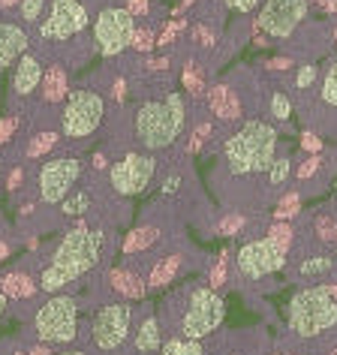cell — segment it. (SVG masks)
I'll use <instances>...</instances> for the list:
<instances>
[{
  "label": "cell",
  "instance_id": "obj_1",
  "mask_svg": "<svg viewBox=\"0 0 337 355\" xmlns=\"http://www.w3.org/2000/svg\"><path fill=\"white\" fill-rule=\"evenodd\" d=\"M112 253V229L105 223H76L60 235V241L51 247L49 262L40 268V292L42 295H58L85 280L91 271L103 265Z\"/></svg>",
  "mask_w": 337,
  "mask_h": 355
},
{
  "label": "cell",
  "instance_id": "obj_2",
  "mask_svg": "<svg viewBox=\"0 0 337 355\" xmlns=\"http://www.w3.org/2000/svg\"><path fill=\"white\" fill-rule=\"evenodd\" d=\"M217 150H220V159H217L214 184H220V181H235V184L238 181H244V184L259 181V184H265V190H268V168L280 150V132L268 121L247 118L244 123L229 130L226 139H220Z\"/></svg>",
  "mask_w": 337,
  "mask_h": 355
},
{
  "label": "cell",
  "instance_id": "obj_3",
  "mask_svg": "<svg viewBox=\"0 0 337 355\" xmlns=\"http://www.w3.org/2000/svg\"><path fill=\"white\" fill-rule=\"evenodd\" d=\"M280 346L292 355H328L337 346V298L328 286H304L286 304Z\"/></svg>",
  "mask_w": 337,
  "mask_h": 355
},
{
  "label": "cell",
  "instance_id": "obj_4",
  "mask_svg": "<svg viewBox=\"0 0 337 355\" xmlns=\"http://www.w3.org/2000/svg\"><path fill=\"white\" fill-rule=\"evenodd\" d=\"M159 325L166 337H181V340H208L220 331L226 319V301L217 289L205 283H184L175 292H168L166 304L159 307Z\"/></svg>",
  "mask_w": 337,
  "mask_h": 355
},
{
  "label": "cell",
  "instance_id": "obj_5",
  "mask_svg": "<svg viewBox=\"0 0 337 355\" xmlns=\"http://www.w3.org/2000/svg\"><path fill=\"white\" fill-rule=\"evenodd\" d=\"M184 130H187V100L178 91L141 100L132 112V139L148 154L175 148Z\"/></svg>",
  "mask_w": 337,
  "mask_h": 355
},
{
  "label": "cell",
  "instance_id": "obj_6",
  "mask_svg": "<svg viewBox=\"0 0 337 355\" xmlns=\"http://www.w3.org/2000/svg\"><path fill=\"white\" fill-rule=\"evenodd\" d=\"M28 328H31L28 337L33 343H46V346L78 343V334H82V298H76L73 292H58V295L33 301Z\"/></svg>",
  "mask_w": 337,
  "mask_h": 355
},
{
  "label": "cell",
  "instance_id": "obj_7",
  "mask_svg": "<svg viewBox=\"0 0 337 355\" xmlns=\"http://www.w3.org/2000/svg\"><path fill=\"white\" fill-rule=\"evenodd\" d=\"M105 96L94 87H73L60 105V136L69 141L91 139L96 130L105 123Z\"/></svg>",
  "mask_w": 337,
  "mask_h": 355
},
{
  "label": "cell",
  "instance_id": "obj_8",
  "mask_svg": "<svg viewBox=\"0 0 337 355\" xmlns=\"http://www.w3.org/2000/svg\"><path fill=\"white\" fill-rule=\"evenodd\" d=\"M286 259H289V250H283L268 235H259V238L247 235L241 250L235 253V277L247 283V286H253V283H262L265 277L286 268Z\"/></svg>",
  "mask_w": 337,
  "mask_h": 355
},
{
  "label": "cell",
  "instance_id": "obj_9",
  "mask_svg": "<svg viewBox=\"0 0 337 355\" xmlns=\"http://www.w3.org/2000/svg\"><path fill=\"white\" fill-rule=\"evenodd\" d=\"M286 277L304 286H334L337 283V253L313 241H295L286 259Z\"/></svg>",
  "mask_w": 337,
  "mask_h": 355
},
{
  "label": "cell",
  "instance_id": "obj_10",
  "mask_svg": "<svg viewBox=\"0 0 337 355\" xmlns=\"http://www.w3.org/2000/svg\"><path fill=\"white\" fill-rule=\"evenodd\" d=\"M157 166L159 159L157 154H148V150H127L123 157H118L114 163L109 166V190L121 199H130V196H139L145 193L157 178Z\"/></svg>",
  "mask_w": 337,
  "mask_h": 355
},
{
  "label": "cell",
  "instance_id": "obj_11",
  "mask_svg": "<svg viewBox=\"0 0 337 355\" xmlns=\"http://www.w3.org/2000/svg\"><path fill=\"white\" fill-rule=\"evenodd\" d=\"M310 3L307 0H262L259 15H256V28L265 33V40L283 42L295 40L307 28Z\"/></svg>",
  "mask_w": 337,
  "mask_h": 355
},
{
  "label": "cell",
  "instance_id": "obj_12",
  "mask_svg": "<svg viewBox=\"0 0 337 355\" xmlns=\"http://www.w3.org/2000/svg\"><path fill=\"white\" fill-rule=\"evenodd\" d=\"M78 181H82V159L69 154L51 157L37 168V196L42 205L58 208L78 187Z\"/></svg>",
  "mask_w": 337,
  "mask_h": 355
},
{
  "label": "cell",
  "instance_id": "obj_13",
  "mask_svg": "<svg viewBox=\"0 0 337 355\" xmlns=\"http://www.w3.org/2000/svg\"><path fill=\"white\" fill-rule=\"evenodd\" d=\"M132 33H136V19L123 6H103L94 21V51L100 58H118L130 49Z\"/></svg>",
  "mask_w": 337,
  "mask_h": 355
},
{
  "label": "cell",
  "instance_id": "obj_14",
  "mask_svg": "<svg viewBox=\"0 0 337 355\" xmlns=\"http://www.w3.org/2000/svg\"><path fill=\"white\" fill-rule=\"evenodd\" d=\"M87 24H91V15H87L82 0H51V10L40 21L37 37L42 46H49V42L60 46V42H69L78 33H85Z\"/></svg>",
  "mask_w": 337,
  "mask_h": 355
},
{
  "label": "cell",
  "instance_id": "obj_15",
  "mask_svg": "<svg viewBox=\"0 0 337 355\" xmlns=\"http://www.w3.org/2000/svg\"><path fill=\"white\" fill-rule=\"evenodd\" d=\"M184 268H187V259H184L181 250H168V247L157 250L148 259V271H145L148 289H166V286H172V283L184 274Z\"/></svg>",
  "mask_w": 337,
  "mask_h": 355
},
{
  "label": "cell",
  "instance_id": "obj_16",
  "mask_svg": "<svg viewBox=\"0 0 337 355\" xmlns=\"http://www.w3.org/2000/svg\"><path fill=\"white\" fill-rule=\"evenodd\" d=\"M105 292H109L112 298H121V301H139V298H145L148 295L145 274L136 271L127 262H121L118 268L105 271Z\"/></svg>",
  "mask_w": 337,
  "mask_h": 355
},
{
  "label": "cell",
  "instance_id": "obj_17",
  "mask_svg": "<svg viewBox=\"0 0 337 355\" xmlns=\"http://www.w3.org/2000/svg\"><path fill=\"white\" fill-rule=\"evenodd\" d=\"M42 76H46V64H42V55H37V51H24V55L15 60L12 96H15V100H31L33 91H40Z\"/></svg>",
  "mask_w": 337,
  "mask_h": 355
},
{
  "label": "cell",
  "instance_id": "obj_18",
  "mask_svg": "<svg viewBox=\"0 0 337 355\" xmlns=\"http://www.w3.org/2000/svg\"><path fill=\"white\" fill-rule=\"evenodd\" d=\"M24 51H31V33L21 21H0V73L15 67Z\"/></svg>",
  "mask_w": 337,
  "mask_h": 355
},
{
  "label": "cell",
  "instance_id": "obj_19",
  "mask_svg": "<svg viewBox=\"0 0 337 355\" xmlns=\"http://www.w3.org/2000/svg\"><path fill=\"white\" fill-rule=\"evenodd\" d=\"M166 334L154 310H141L136 313V328H132V352L136 355H157L163 346Z\"/></svg>",
  "mask_w": 337,
  "mask_h": 355
},
{
  "label": "cell",
  "instance_id": "obj_20",
  "mask_svg": "<svg viewBox=\"0 0 337 355\" xmlns=\"http://www.w3.org/2000/svg\"><path fill=\"white\" fill-rule=\"evenodd\" d=\"M0 292H3L10 301H33L40 292V277H33L28 268L10 271L0 277Z\"/></svg>",
  "mask_w": 337,
  "mask_h": 355
},
{
  "label": "cell",
  "instance_id": "obj_21",
  "mask_svg": "<svg viewBox=\"0 0 337 355\" xmlns=\"http://www.w3.org/2000/svg\"><path fill=\"white\" fill-rule=\"evenodd\" d=\"M58 145H60V132L51 127H42V130H33L31 136L24 139V148L19 157H21V163H33V159L49 157Z\"/></svg>",
  "mask_w": 337,
  "mask_h": 355
},
{
  "label": "cell",
  "instance_id": "obj_22",
  "mask_svg": "<svg viewBox=\"0 0 337 355\" xmlns=\"http://www.w3.org/2000/svg\"><path fill=\"white\" fill-rule=\"evenodd\" d=\"M42 105H64L67 94L73 91V87L67 85V69L60 64H51L46 69V76H42Z\"/></svg>",
  "mask_w": 337,
  "mask_h": 355
},
{
  "label": "cell",
  "instance_id": "obj_23",
  "mask_svg": "<svg viewBox=\"0 0 337 355\" xmlns=\"http://www.w3.org/2000/svg\"><path fill=\"white\" fill-rule=\"evenodd\" d=\"M292 175H295V157H292L289 150H277V157H274V163L268 168V193H271V199L283 196V190L289 187Z\"/></svg>",
  "mask_w": 337,
  "mask_h": 355
},
{
  "label": "cell",
  "instance_id": "obj_24",
  "mask_svg": "<svg viewBox=\"0 0 337 355\" xmlns=\"http://www.w3.org/2000/svg\"><path fill=\"white\" fill-rule=\"evenodd\" d=\"M262 109L277 123H289L292 112H295V100L286 94V87H271L268 94L262 91Z\"/></svg>",
  "mask_w": 337,
  "mask_h": 355
},
{
  "label": "cell",
  "instance_id": "obj_25",
  "mask_svg": "<svg viewBox=\"0 0 337 355\" xmlns=\"http://www.w3.org/2000/svg\"><path fill=\"white\" fill-rule=\"evenodd\" d=\"M94 199H96V193L91 187H76L69 196L58 205V214L64 217V220H73V217H87L94 211Z\"/></svg>",
  "mask_w": 337,
  "mask_h": 355
},
{
  "label": "cell",
  "instance_id": "obj_26",
  "mask_svg": "<svg viewBox=\"0 0 337 355\" xmlns=\"http://www.w3.org/2000/svg\"><path fill=\"white\" fill-rule=\"evenodd\" d=\"M319 76H322V69H319L316 60H301V64L295 67V76H292V91H289V96L295 100V96L307 94L310 87H316L319 85Z\"/></svg>",
  "mask_w": 337,
  "mask_h": 355
},
{
  "label": "cell",
  "instance_id": "obj_27",
  "mask_svg": "<svg viewBox=\"0 0 337 355\" xmlns=\"http://www.w3.org/2000/svg\"><path fill=\"white\" fill-rule=\"evenodd\" d=\"M316 103L322 109L337 112V58L325 67V73L319 76V91H316Z\"/></svg>",
  "mask_w": 337,
  "mask_h": 355
},
{
  "label": "cell",
  "instance_id": "obj_28",
  "mask_svg": "<svg viewBox=\"0 0 337 355\" xmlns=\"http://www.w3.org/2000/svg\"><path fill=\"white\" fill-rule=\"evenodd\" d=\"M157 355H208L205 340H181V337H166Z\"/></svg>",
  "mask_w": 337,
  "mask_h": 355
},
{
  "label": "cell",
  "instance_id": "obj_29",
  "mask_svg": "<svg viewBox=\"0 0 337 355\" xmlns=\"http://www.w3.org/2000/svg\"><path fill=\"white\" fill-rule=\"evenodd\" d=\"M247 223H250V220L244 217V211H226V214L217 220L214 232H217V235H223V238H235V235H244Z\"/></svg>",
  "mask_w": 337,
  "mask_h": 355
},
{
  "label": "cell",
  "instance_id": "obj_30",
  "mask_svg": "<svg viewBox=\"0 0 337 355\" xmlns=\"http://www.w3.org/2000/svg\"><path fill=\"white\" fill-rule=\"evenodd\" d=\"M49 0H21L19 3V19L24 28H40V21L46 19Z\"/></svg>",
  "mask_w": 337,
  "mask_h": 355
},
{
  "label": "cell",
  "instance_id": "obj_31",
  "mask_svg": "<svg viewBox=\"0 0 337 355\" xmlns=\"http://www.w3.org/2000/svg\"><path fill=\"white\" fill-rule=\"evenodd\" d=\"M301 193L298 190H292L289 196H280V205H277V211H274V220H277V223H286V220H295L298 214H301Z\"/></svg>",
  "mask_w": 337,
  "mask_h": 355
},
{
  "label": "cell",
  "instance_id": "obj_32",
  "mask_svg": "<svg viewBox=\"0 0 337 355\" xmlns=\"http://www.w3.org/2000/svg\"><path fill=\"white\" fill-rule=\"evenodd\" d=\"M184 87H187L190 96H202V94H205V73H202L199 64H187V67H184Z\"/></svg>",
  "mask_w": 337,
  "mask_h": 355
},
{
  "label": "cell",
  "instance_id": "obj_33",
  "mask_svg": "<svg viewBox=\"0 0 337 355\" xmlns=\"http://www.w3.org/2000/svg\"><path fill=\"white\" fill-rule=\"evenodd\" d=\"M226 256H229V250L220 253L217 265H214V268H211V274H208V286H211V289H217V292L229 283V259H226Z\"/></svg>",
  "mask_w": 337,
  "mask_h": 355
},
{
  "label": "cell",
  "instance_id": "obj_34",
  "mask_svg": "<svg viewBox=\"0 0 337 355\" xmlns=\"http://www.w3.org/2000/svg\"><path fill=\"white\" fill-rule=\"evenodd\" d=\"M154 46H157V33H154V28H136L130 49L136 51V55H145V51H150Z\"/></svg>",
  "mask_w": 337,
  "mask_h": 355
},
{
  "label": "cell",
  "instance_id": "obj_35",
  "mask_svg": "<svg viewBox=\"0 0 337 355\" xmlns=\"http://www.w3.org/2000/svg\"><path fill=\"white\" fill-rule=\"evenodd\" d=\"M21 127V114L19 112H10V114H3L0 118V148H6L12 141V136L19 132Z\"/></svg>",
  "mask_w": 337,
  "mask_h": 355
},
{
  "label": "cell",
  "instance_id": "obj_36",
  "mask_svg": "<svg viewBox=\"0 0 337 355\" xmlns=\"http://www.w3.org/2000/svg\"><path fill=\"white\" fill-rule=\"evenodd\" d=\"M181 184H184V175L172 172V175H166L163 181H159V190H163V196H175V193L181 190Z\"/></svg>",
  "mask_w": 337,
  "mask_h": 355
},
{
  "label": "cell",
  "instance_id": "obj_37",
  "mask_svg": "<svg viewBox=\"0 0 337 355\" xmlns=\"http://www.w3.org/2000/svg\"><path fill=\"white\" fill-rule=\"evenodd\" d=\"M223 6L226 10H232V12H253V10H259L262 6V0H223Z\"/></svg>",
  "mask_w": 337,
  "mask_h": 355
},
{
  "label": "cell",
  "instance_id": "obj_38",
  "mask_svg": "<svg viewBox=\"0 0 337 355\" xmlns=\"http://www.w3.org/2000/svg\"><path fill=\"white\" fill-rule=\"evenodd\" d=\"M123 10H127L132 19H145V15L150 12V0H127V3H123Z\"/></svg>",
  "mask_w": 337,
  "mask_h": 355
},
{
  "label": "cell",
  "instance_id": "obj_39",
  "mask_svg": "<svg viewBox=\"0 0 337 355\" xmlns=\"http://www.w3.org/2000/svg\"><path fill=\"white\" fill-rule=\"evenodd\" d=\"M301 150H313V154H319V150H322V139H319V132H304V136H301Z\"/></svg>",
  "mask_w": 337,
  "mask_h": 355
},
{
  "label": "cell",
  "instance_id": "obj_40",
  "mask_svg": "<svg viewBox=\"0 0 337 355\" xmlns=\"http://www.w3.org/2000/svg\"><path fill=\"white\" fill-rule=\"evenodd\" d=\"M10 253H12V241L10 238H0V262L10 259Z\"/></svg>",
  "mask_w": 337,
  "mask_h": 355
},
{
  "label": "cell",
  "instance_id": "obj_41",
  "mask_svg": "<svg viewBox=\"0 0 337 355\" xmlns=\"http://www.w3.org/2000/svg\"><path fill=\"white\" fill-rule=\"evenodd\" d=\"M316 6H322L328 15H337V0H313Z\"/></svg>",
  "mask_w": 337,
  "mask_h": 355
},
{
  "label": "cell",
  "instance_id": "obj_42",
  "mask_svg": "<svg viewBox=\"0 0 337 355\" xmlns=\"http://www.w3.org/2000/svg\"><path fill=\"white\" fill-rule=\"evenodd\" d=\"M232 340H235V337H232ZM232 340H220V349H223V355H244L241 349H235V346H232Z\"/></svg>",
  "mask_w": 337,
  "mask_h": 355
},
{
  "label": "cell",
  "instance_id": "obj_43",
  "mask_svg": "<svg viewBox=\"0 0 337 355\" xmlns=\"http://www.w3.org/2000/svg\"><path fill=\"white\" fill-rule=\"evenodd\" d=\"M55 355H87L85 349H78V346H64L60 352H55Z\"/></svg>",
  "mask_w": 337,
  "mask_h": 355
},
{
  "label": "cell",
  "instance_id": "obj_44",
  "mask_svg": "<svg viewBox=\"0 0 337 355\" xmlns=\"http://www.w3.org/2000/svg\"><path fill=\"white\" fill-rule=\"evenodd\" d=\"M6 307H10V298H6V295H3V292H0V313H3V310H6Z\"/></svg>",
  "mask_w": 337,
  "mask_h": 355
},
{
  "label": "cell",
  "instance_id": "obj_45",
  "mask_svg": "<svg viewBox=\"0 0 337 355\" xmlns=\"http://www.w3.org/2000/svg\"><path fill=\"white\" fill-rule=\"evenodd\" d=\"M328 355H337V346H334V349H331V352H328Z\"/></svg>",
  "mask_w": 337,
  "mask_h": 355
},
{
  "label": "cell",
  "instance_id": "obj_46",
  "mask_svg": "<svg viewBox=\"0 0 337 355\" xmlns=\"http://www.w3.org/2000/svg\"><path fill=\"white\" fill-rule=\"evenodd\" d=\"M331 184H334V190H337V175H334V181H331Z\"/></svg>",
  "mask_w": 337,
  "mask_h": 355
},
{
  "label": "cell",
  "instance_id": "obj_47",
  "mask_svg": "<svg viewBox=\"0 0 337 355\" xmlns=\"http://www.w3.org/2000/svg\"><path fill=\"white\" fill-rule=\"evenodd\" d=\"M0 178H3V172H0Z\"/></svg>",
  "mask_w": 337,
  "mask_h": 355
},
{
  "label": "cell",
  "instance_id": "obj_48",
  "mask_svg": "<svg viewBox=\"0 0 337 355\" xmlns=\"http://www.w3.org/2000/svg\"><path fill=\"white\" fill-rule=\"evenodd\" d=\"M334 37H337V33H334Z\"/></svg>",
  "mask_w": 337,
  "mask_h": 355
}]
</instances>
